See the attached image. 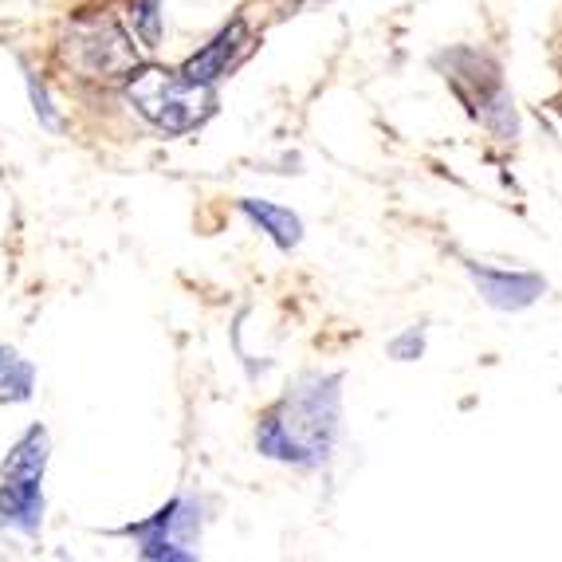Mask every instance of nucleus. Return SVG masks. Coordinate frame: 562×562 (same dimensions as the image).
<instances>
[{"label": "nucleus", "instance_id": "f257e3e1", "mask_svg": "<svg viewBox=\"0 0 562 562\" xmlns=\"http://www.w3.org/2000/svg\"><path fill=\"white\" fill-rule=\"evenodd\" d=\"M338 432V378H311L291 390L260 422L256 445L263 457L319 464Z\"/></svg>", "mask_w": 562, "mask_h": 562}, {"label": "nucleus", "instance_id": "f03ea898", "mask_svg": "<svg viewBox=\"0 0 562 562\" xmlns=\"http://www.w3.org/2000/svg\"><path fill=\"white\" fill-rule=\"evenodd\" d=\"M126 99L142 119L166 134L198 131L216 106L209 83H193L181 71H166V67H134L126 79Z\"/></svg>", "mask_w": 562, "mask_h": 562}, {"label": "nucleus", "instance_id": "7ed1b4c3", "mask_svg": "<svg viewBox=\"0 0 562 562\" xmlns=\"http://www.w3.org/2000/svg\"><path fill=\"white\" fill-rule=\"evenodd\" d=\"M47 464V432L32 429L16 449L9 452L4 469H0V524L16 527L24 535L40 531L44 516V496H40V480Z\"/></svg>", "mask_w": 562, "mask_h": 562}, {"label": "nucleus", "instance_id": "20e7f679", "mask_svg": "<svg viewBox=\"0 0 562 562\" xmlns=\"http://www.w3.org/2000/svg\"><path fill=\"white\" fill-rule=\"evenodd\" d=\"M64 56L67 64L83 71L87 79H99V83H114V79L131 76L138 67V52L126 40V32L106 16H83L67 29L64 40Z\"/></svg>", "mask_w": 562, "mask_h": 562}, {"label": "nucleus", "instance_id": "39448f33", "mask_svg": "<svg viewBox=\"0 0 562 562\" xmlns=\"http://www.w3.org/2000/svg\"><path fill=\"white\" fill-rule=\"evenodd\" d=\"M469 276L476 280L480 295H484L492 307L499 311H519V307H531L539 295L547 291V283L539 276H527V272H492V268H480V263H469Z\"/></svg>", "mask_w": 562, "mask_h": 562}, {"label": "nucleus", "instance_id": "423d86ee", "mask_svg": "<svg viewBox=\"0 0 562 562\" xmlns=\"http://www.w3.org/2000/svg\"><path fill=\"white\" fill-rule=\"evenodd\" d=\"M244 52H248V29H244V20H233L213 44L201 47L198 56L181 67V76L193 79V83H213V79L228 76V67H233Z\"/></svg>", "mask_w": 562, "mask_h": 562}, {"label": "nucleus", "instance_id": "0eeeda50", "mask_svg": "<svg viewBox=\"0 0 562 562\" xmlns=\"http://www.w3.org/2000/svg\"><path fill=\"white\" fill-rule=\"evenodd\" d=\"M186 524V516H181V499H173V504L166 507V512H158L154 519H146V524H134L131 535H138L142 539V554L146 559H193L189 551H181L178 543V527Z\"/></svg>", "mask_w": 562, "mask_h": 562}, {"label": "nucleus", "instance_id": "6e6552de", "mask_svg": "<svg viewBox=\"0 0 562 562\" xmlns=\"http://www.w3.org/2000/svg\"><path fill=\"white\" fill-rule=\"evenodd\" d=\"M240 209L252 216L256 225L272 236L280 248H295V244H300L303 225H300V216L291 213V209H280V205H272V201H240Z\"/></svg>", "mask_w": 562, "mask_h": 562}, {"label": "nucleus", "instance_id": "1a4fd4ad", "mask_svg": "<svg viewBox=\"0 0 562 562\" xmlns=\"http://www.w3.org/2000/svg\"><path fill=\"white\" fill-rule=\"evenodd\" d=\"M32 394V366L24 358H16L9 347H0V397H24Z\"/></svg>", "mask_w": 562, "mask_h": 562}, {"label": "nucleus", "instance_id": "9d476101", "mask_svg": "<svg viewBox=\"0 0 562 562\" xmlns=\"http://www.w3.org/2000/svg\"><path fill=\"white\" fill-rule=\"evenodd\" d=\"M131 20H134V36L142 40V47H158V40H161L158 0H134V4H131Z\"/></svg>", "mask_w": 562, "mask_h": 562}, {"label": "nucleus", "instance_id": "9b49d317", "mask_svg": "<svg viewBox=\"0 0 562 562\" xmlns=\"http://www.w3.org/2000/svg\"><path fill=\"white\" fill-rule=\"evenodd\" d=\"M390 355L402 358V362H409V358H417V355H422V335H417V330H409V335L394 338V342H390Z\"/></svg>", "mask_w": 562, "mask_h": 562}, {"label": "nucleus", "instance_id": "f8f14e48", "mask_svg": "<svg viewBox=\"0 0 562 562\" xmlns=\"http://www.w3.org/2000/svg\"><path fill=\"white\" fill-rule=\"evenodd\" d=\"M32 99H36V114H40V119H44L47 126H56V114L47 111V99H44V91H40L36 83H32Z\"/></svg>", "mask_w": 562, "mask_h": 562}]
</instances>
